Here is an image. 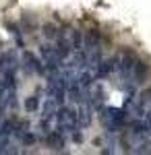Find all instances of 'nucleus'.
Masks as SVG:
<instances>
[{"mask_svg": "<svg viewBox=\"0 0 151 155\" xmlns=\"http://www.w3.org/2000/svg\"><path fill=\"white\" fill-rule=\"evenodd\" d=\"M56 120H58V126H60V132L62 134H69V137H72L75 141H81V132H79V118H77V114L70 110V107H60L58 116H56Z\"/></svg>", "mask_w": 151, "mask_h": 155, "instance_id": "nucleus-1", "label": "nucleus"}, {"mask_svg": "<svg viewBox=\"0 0 151 155\" xmlns=\"http://www.w3.org/2000/svg\"><path fill=\"white\" fill-rule=\"evenodd\" d=\"M104 122L110 130H120L126 124V112L116 110V107H110V110H106V114H104Z\"/></svg>", "mask_w": 151, "mask_h": 155, "instance_id": "nucleus-2", "label": "nucleus"}, {"mask_svg": "<svg viewBox=\"0 0 151 155\" xmlns=\"http://www.w3.org/2000/svg\"><path fill=\"white\" fill-rule=\"evenodd\" d=\"M25 60L29 62V66H31V68H33L35 72H39V74L44 72V66H42V60H39V58H35L33 54H29V52H25Z\"/></svg>", "mask_w": 151, "mask_h": 155, "instance_id": "nucleus-3", "label": "nucleus"}, {"mask_svg": "<svg viewBox=\"0 0 151 155\" xmlns=\"http://www.w3.org/2000/svg\"><path fill=\"white\" fill-rule=\"evenodd\" d=\"M37 107H39V95H29L25 99V110H27L29 114L37 112Z\"/></svg>", "mask_w": 151, "mask_h": 155, "instance_id": "nucleus-4", "label": "nucleus"}, {"mask_svg": "<svg viewBox=\"0 0 151 155\" xmlns=\"http://www.w3.org/2000/svg\"><path fill=\"white\" fill-rule=\"evenodd\" d=\"M83 35H81V31H72V48L77 50V52H81L83 50Z\"/></svg>", "mask_w": 151, "mask_h": 155, "instance_id": "nucleus-5", "label": "nucleus"}]
</instances>
